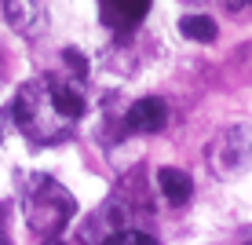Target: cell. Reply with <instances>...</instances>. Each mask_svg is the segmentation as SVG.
<instances>
[{
	"instance_id": "cell-1",
	"label": "cell",
	"mask_w": 252,
	"mask_h": 245,
	"mask_svg": "<svg viewBox=\"0 0 252 245\" xmlns=\"http://www.w3.org/2000/svg\"><path fill=\"white\" fill-rule=\"evenodd\" d=\"M84 113V92L66 77H33L15 95V121L33 143H59Z\"/></svg>"
},
{
	"instance_id": "cell-2",
	"label": "cell",
	"mask_w": 252,
	"mask_h": 245,
	"mask_svg": "<svg viewBox=\"0 0 252 245\" xmlns=\"http://www.w3.org/2000/svg\"><path fill=\"white\" fill-rule=\"evenodd\" d=\"M69 216H73V198L48 176L33 179L30 194H26V220H30L33 231L40 238H55L69 223Z\"/></svg>"
},
{
	"instance_id": "cell-3",
	"label": "cell",
	"mask_w": 252,
	"mask_h": 245,
	"mask_svg": "<svg viewBox=\"0 0 252 245\" xmlns=\"http://www.w3.org/2000/svg\"><path fill=\"white\" fill-rule=\"evenodd\" d=\"M208 165L216 176H241L252 165V125H230L208 146Z\"/></svg>"
},
{
	"instance_id": "cell-4",
	"label": "cell",
	"mask_w": 252,
	"mask_h": 245,
	"mask_svg": "<svg viewBox=\"0 0 252 245\" xmlns=\"http://www.w3.org/2000/svg\"><path fill=\"white\" fill-rule=\"evenodd\" d=\"M164 121H168V106H164L158 95H146V99L132 103V110H128L125 125L132 128V132H161Z\"/></svg>"
},
{
	"instance_id": "cell-5",
	"label": "cell",
	"mask_w": 252,
	"mask_h": 245,
	"mask_svg": "<svg viewBox=\"0 0 252 245\" xmlns=\"http://www.w3.org/2000/svg\"><path fill=\"white\" fill-rule=\"evenodd\" d=\"M4 15H7V22H11V30H19V33H37L40 26H44V11H40V4L37 0H7L4 4Z\"/></svg>"
},
{
	"instance_id": "cell-6",
	"label": "cell",
	"mask_w": 252,
	"mask_h": 245,
	"mask_svg": "<svg viewBox=\"0 0 252 245\" xmlns=\"http://www.w3.org/2000/svg\"><path fill=\"white\" fill-rule=\"evenodd\" d=\"M146 7H150V0H102V19L117 30H128L146 15Z\"/></svg>"
},
{
	"instance_id": "cell-7",
	"label": "cell",
	"mask_w": 252,
	"mask_h": 245,
	"mask_svg": "<svg viewBox=\"0 0 252 245\" xmlns=\"http://www.w3.org/2000/svg\"><path fill=\"white\" fill-rule=\"evenodd\" d=\"M158 187H161V194L168 198V205H187L190 194H194V183H190V176L183 169H161Z\"/></svg>"
},
{
	"instance_id": "cell-8",
	"label": "cell",
	"mask_w": 252,
	"mask_h": 245,
	"mask_svg": "<svg viewBox=\"0 0 252 245\" xmlns=\"http://www.w3.org/2000/svg\"><path fill=\"white\" fill-rule=\"evenodd\" d=\"M179 33L190 37V40H201V44H212L220 30H216V22L208 19V15H183V19H179Z\"/></svg>"
},
{
	"instance_id": "cell-9",
	"label": "cell",
	"mask_w": 252,
	"mask_h": 245,
	"mask_svg": "<svg viewBox=\"0 0 252 245\" xmlns=\"http://www.w3.org/2000/svg\"><path fill=\"white\" fill-rule=\"evenodd\" d=\"M106 242H114V245H150L154 238L146 231H114Z\"/></svg>"
},
{
	"instance_id": "cell-10",
	"label": "cell",
	"mask_w": 252,
	"mask_h": 245,
	"mask_svg": "<svg viewBox=\"0 0 252 245\" xmlns=\"http://www.w3.org/2000/svg\"><path fill=\"white\" fill-rule=\"evenodd\" d=\"M227 7L234 15H241V11H252V0H227Z\"/></svg>"
}]
</instances>
